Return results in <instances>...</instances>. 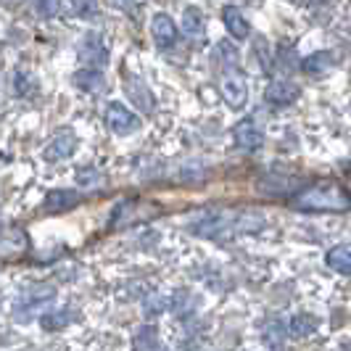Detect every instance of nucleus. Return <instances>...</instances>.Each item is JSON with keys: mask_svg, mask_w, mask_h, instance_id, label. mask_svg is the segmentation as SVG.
Returning a JSON list of instances; mask_svg holds the SVG:
<instances>
[{"mask_svg": "<svg viewBox=\"0 0 351 351\" xmlns=\"http://www.w3.org/2000/svg\"><path fill=\"white\" fill-rule=\"evenodd\" d=\"M291 204L299 211H346L349 209V195L335 182H319V185L301 191Z\"/></svg>", "mask_w": 351, "mask_h": 351, "instance_id": "f257e3e1", "label": "nucleus"}, {"mask_svg": "<svg viewBox=\"0 0 351 351\" xmlns=\"http://www.w3.org/2000/svg\"><path fill=\"white\" fill-rule=\"evenodd\" d=\"M222 98L232 108H243L248 101V82L246 77L238 71V61H230L228 71L222 74Z\"/></svg>", "mask_w": 351, "mask_h": 351, "instance_id": "f03ea898", "label": "nucleus"}, {"mask_svg": "<svg viewBox=\"0 0 351 351\" xmlns=\"http://www.w3.org/2000/svg\"><path fill=\"white\" fill-rule=\"evenodd\" d=\"M106 122H108V130L117 132V135H132L135 130H141L138 114H132L122 101H111L108 104V108H106Z\"/></svg>", "mask_w": 351, "mask_h": 351, "instance_id": "7ed1b4c3", "label": "nucleus"}, {"mask_svg": "<svg viewBox=\"0 0 351 351\" xmlns=\"http://www.w3.org/2000/svg\"><path fill=\"white\" fill-rule=\"evenodd\" d=\"M80 61L88 66V69H98L106 66L108 61V48L101 40V35H85V40L80 43Z\"/></svg>", "mask_w": 351, "mask_h": 351, "instance_id": "20e7f679", "label": "nucleus"}, {"mask_svg": "<svg viewBox=\"0 0 351 351\" xmlns=\"http://www.w3.org/2000/svg\"><path fill=\"white\" fill-rule=\"evenodd\" d=\"M74 151H77V135H74L71 130H61V132L45 145L43 156H45V161H64V158H69Z\"/></svg>", "mask_w": 351, "mask_h": 351, "instance_id": "39448f33", "label": "nucleus"}, {"mask_svg": "<svg viewBox=\"0 0 351 351\" xmlns=\"http://www.w3.org/2000/svg\"><path fill=\"white\" fill-rule=\"evenodd\" d=\"M151 35L156 40V45L161 51H169L172 45L177 43V27L172 16H167V14H156V16L151 19Z\"/></svg>", "mask_w": 351, "mask_h": 351, "instance_id": "423d86ee", "label": "nucleus"}, {"mask_svg": "<svg viewBox=\"0 0 351 351\" xmlns=\"http://www.w3.org/2000/svg\"><path fill=\"white\" fill-rule=\"evenodd\" d=\"M232 138H235V145L241 151H259L264 143V132L251 119H243L241 124H235Z\"/></svg>", "mask_w": 351, "mask_h": 351, "instance_id": "0eeeda50", "label": "nucleus"}, {"mask_svg": "<svg viewBox=\"0 0 351 351\" xmlns=\"http://www.w3.org/2000/svg\"><path fill=\"white\" fill-rule=\"evenodd\" d=\"M124 90H127L130 101H132V104L138 106L141 111H145V114H151V111L156 108V101H154L151 90H148V85H145L143 80H138V77H127V80H124Z\"/></svg>", "mask_w": 351, "mask_h": 351, "instance_id": "6e6552de", "label": "nucleus"}, {"mask_svg": "<svg viewBox=\"0 0 351 351\" xmlns=\"http://www.w3.org/2000/svg\"><path fill=\"white\" fill-rule=\"evenodd\" d=\"M267 101L275 106H288L293 104L296 98H299V88L293 85V82H288V80H272L269 85H267Z\"/></svg>", "mask_w": 351, "mask_h": 351, "instance_id": "1a4fd4ad", "label": "nucleus"}, {"mask_svg": "<svg viewBox=\"0 0 351 351\" xmlns=\"http://www.w3.org/2000/svg\"><path fill=\"white\" fill-rule=\"evenodd\" d=\"M80 204V193L77 191H51L45 195V204H43V211L48 214H61V211H69Z\"/></svg>", "mask_w": 351, "mask_h": 351, "instance_id": "9d476101", "label": "nucleus"}, {"mask_svg": "<svg viewBox=\"0 0 351 351\" xmlns=\"http://www.w3.org/2000/svg\"><path fill=\"white\" fill-rule=\"evenodd\" d=\"M335 66V53L333 51H315L301 61V69L312 77H322Z\"/></svg>", "mask_w": 351, "mask_h": 351, "instance_id": "9b49d317", "label": "nucleus"}, {"mask_svg": "<svg viewBox=\"0 0 351 351\" xmlns=\"http://www.w3.org/2000/svg\"><path fill=\"white\" fill-rule=\"evenodd\" d=\"M259 188L269 195H288V193H293V191H299L301 180L285 177V175H267L262 182H259Z\"/></svg>", "mask_w": 351, "mask_h": 351, "instance_id": "f8f14e48", "label": "nucleus"}, {"mask_svg": "<svg viewBox=\"0 0 351 351\" xmlns=\"http://www.w3.org/2000/svg\"><path fill=\"white\" fill-rule=\"evenodd\" d=\"M222 21H225L228 32L235 37V40H246L248 32H251L246 16H243V11H241L238 5H225V11H222Z\"/></svg>", "mask_w": 351, "mask_h": 351, "instance_id": "ddd939ff", "label": "nucleus"}, {"mask_svg": "<svg viewBox=\"0 0 351 351\" xmlns=\"http://www.w3.org/2000/svg\"><path fill=\"white\" fill-rule=\"evenodd\" d=\"M182 27H185V32L191 37H204V32H206V16H204V11L198 5H188L182 11Z\"/></svg>", "mask_w": 351, "mask_h": 351, "instance_id": "4468645a", "label": "nucleus"}, {"mask_svg": "<svg viewBox=\"0 0 351 351\" xmlns=\"http://www.w3.org/2000/svg\"><path fill=\"white\" fill-rule=\"evenodd\" d=\"M325 262L330 269L335 272H341V275H349L351 272V248L346 243H341V246H333L328 251V256H325Z\"/></svg>", "mask_w": 351, "mask_h": 351, "instance_id": "2eb2a0df", "label": "nucleus"}, {"mask_svg": "<svg viewBox=\"0 0 351 351\" xmlns=\"http://www.w3.org/2000/svg\"><path fill=\"white\" fill-rule=\"evenodd\" d=\"M74 85L85 93H98V90L106 88V80L101 69H80L74 74Z\"/></svg>", "mask_w": 351, "mask_h": 351, "instance_id": "dca6fc26", "label": "nucleus"}, {"mask_svg": "<svg viewBox=\"0 0 351 351\" xmlns=\"http://www.w3.org/2000/svg\"><path fill=\"white\" fill-rule=\"evenodd\" d=\"M35 90H37V77L32 71L24 69V66L14 71V95L29 98V95H35Z\"/></svg>", "mask_w": 351, "mask_h": 351, "instance_id": "f3484780", "label": "nucleus"}, {"mask_svg": "<svg viewBox=\"0 0 351 351\" xmlns=\"http://www.w3.org/2000/svg\"><path fill=\"white\" fill-rule=\"evenodd\" d=\"M27 248V235L21 230H8L5 235H0V254L3 256H14Z\"/></svg>", "mask_w": 351, "mask_h": 351, "instance_id": "a211bd4d", "label": "nucleus"}, {"mask_svg": "<svg viewBox=\"0 0 351 351\" xmlns=\"http://www.w3.org/2000/svg\"><path fill=\"white\" fill-rule=\"evenodd\" d=\"M56 296V291H53L51 285H35V288H29L21 301H19V309H27V306H37V304H43V301H51Z\"/></svg>", "mask_w": 351, "mask_h": 351, "instance_id": "6ab92c4d", "label": "nucleus"}, {"mask_svg": "<svg viewBox=\"0 0 351 351\" xmlns=\"http://www.w3.org/2000/svg\"><path fill=\"white\" fill-rule=\"evenodd\" d=\"M71 11L82 19H93L98 14V0H69Z\"/></svg>", "mask_w": 351, "mask_h": 351, "instance_id": "aec40b11", "label": "nucleus"}, {"mask_svg": "<svg viewBox=\"0 0 351 351\" xmlns=\"http://www.w3.org/2000/svg\"><path fill=\"white\" fill-rule=\"evenodd\" d=\"M35 14L43 19H53L61 14V0H37Z\"/></svg>", "mask_w": 351, "mask_h": 351, "instance_id": "412c9836", "label": "nucleus"}, {"mask_svg": "<svg viewBox=\"0 0 351 351\" xmlns=\"http://www.w3.org/2000/svg\"><path fill=\"white\" fill-rule=\"evenodd\" d=\"M135 346H138V351H158V341L156 335L145 328L143 333L135 335Z\"/></svg>", "mask_w": 351, "mask_h": 351, "instance_id": "4be33fe9", "label": "nucleus"}, {"mask_svg": "<svg viewBox=\"0 0 351 351\" xmlns=\"http://www.w3.org/2000/svg\"><path fill=\"white\" fill-rule=\"evenodd\" d=\"M77 182H80L82 188H93V185H98V182H101V172H98V169H93V167H85V169H80V172H77Z\"/></svg>", "mask_w": 351, "mask_h": 351, "instance_id": "5701e85b", "label": "nucleus"}, {"mask_svg": "<svg viewBox=\"0 0 351 351\" xmlns=\"http://www.w3.org/2000/svg\"><path fill=\"white\" fill-rule=\"evenodd\" d=\"M40 322H43V328H48V330H56V328H61V325L66 322V317H64V315H58V312H51V315H45V317H43Z\"/></svg>", "mask_w": 351, "mask_h": 351, "instance_id": "b1692460", "label": "nucleus"}, {"mask_svg": "<svg viewBox=\"0 0 351 351\" xmlns=\"http://www.w3.org/2000/svg\"><path fill=\"white\" fill-rule=\"evenodd\" d=\"M278 56H280L282 61H285V66H291V69H293V64H296V53H293V48H288V45H280V48H278Z\"/></svg>", "mask_w": 351, "mask_h": 351, "instance_id": "393cba45", "label": "nucleus"}, {"mask_svg": "<svg viewBox=\"0 0 351 351\" xmlns=\"http://www.w3.org/2000/svg\"><path fill=\"white\" fill-rule=\"evenodd\" d=\"M117 3H119V8H124L130 16H135V14H138V11H135V0H117Z\"/></svg>", "mask_w": 351, "mask_h": 351, "instance_id": "a878e982", "label": "nucleus"}]
</instances>
